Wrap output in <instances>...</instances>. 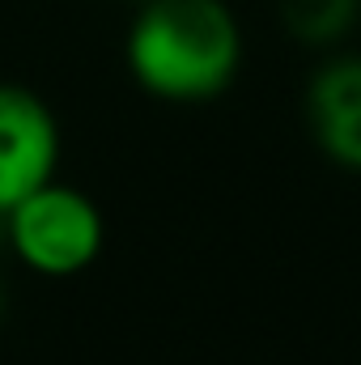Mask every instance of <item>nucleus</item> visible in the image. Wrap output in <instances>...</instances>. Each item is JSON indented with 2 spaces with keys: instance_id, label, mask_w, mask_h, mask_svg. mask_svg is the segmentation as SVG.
I'll use <instances>...</instances> for the list:
<instances>
[{
  "instance_id": "nucleus-1",
  "label": "nucleus",
  "mask_w": 361,
  "mask_h": 365,
  "mask_svg": "<svg viewBox=\"0 0 361 365\" xmlns=\"http://www.w3.org/2000/svg\"><path fill=\"white\" fill-rule=\"evenodd\" d=\"M123 56L145 93L208 102L243 68V30L221 0H141Z\"/></svg>"
},
{
  "instance_id": "nucleus-2",
  "label": "nucleus",
  "mask_w": 361,
  "mask_h": 365,
  "mask_svg": "<svg viewBox=\"0 0 361 365\" xmlns=\"http://www.w3.org/2000/svg\"><path fill=\"white\" fill-rule=\"evenodd\" d=\"M9 247L26 268L43 276H73L102 251V212L86 191L68 182H43L4 212Z\"/></svg>"
},
{
  "instance_id": "nucleus-3",
  "label": "nucleus",
  "mask_w": 361,
  "mask_h": 365,
  "mask_svg": "<svg viewBox=\"0 0 361 365\" xmlns=\"http://www.w3.org/2000/svg\"><path fill=\"white\" fill-rule=\"evenodd\" d=\"M60 162V128L51 106L26 86L0 81V212L51 182Z\"/></svg>"
},
{
  "instance_id": "nucleus-4",
  "label": "nucleus",
  "mask_w": 361,
  "mask_h": 365,
  "mask_svg": "<svg viewBox=\"0 0 361 365\" xmlns=\"http://www.w3.org/2000/svg\"><path fill=\"white\" fill-rule=\"evenodd\" d=\"M306 123L323 158L361 175V56H332L315 68Z\"/></svg>"
},
{
  "instance_id": "nucleus-5",
  "label": "nucleus",
  "mask_w": 361,
  "mask_h": 365,
  "mask_svg": "<svg viewBox=\"0 0 361 365\" xmlns=\"http://www.w3.org/2000/svg\"><path fill=\"white\" fill-rule=\"evenodd\" d=\"M280 21L302 47H332L361 21V0H280Z\"/></svg>"
},
{
  "instance_id": "nucleus-6",
  "label": "nucleus",
  "mask_w": 361,
  "mask_h": 365,
  "mask_svg": "<svg viewBox=\"0 0 361 365\" xmlns=\"http://www.w3.org/2000/svg\"><path fill=\"white\" fill-rule=\"evenodd\" d=\"M4 319H9V289H4V280H0V327H4Z\"/></svg>"
},
{
  "instance_id": "nucleus-7",
  "label": "nucleus",
  "mask_w": 361,
  "mask_h": 365,
  "mask_svg": "<svg viewBox=\"0 0 361 365\" xmlns=\"http://www.w3.org/2000/svg\"><path fill=\"white\" fill-rule=\"evenodd\" d=\"M0 234H4V212H0Z\"/></svg>"
}]
</instances>
